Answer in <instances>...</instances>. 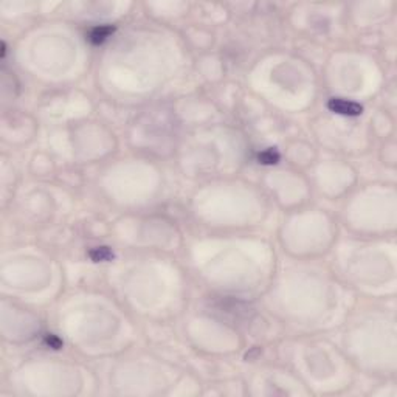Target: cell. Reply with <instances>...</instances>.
<instances>
[{"instance_id": "1", "label": "cell", "mask_w": 397, "mask_h": 397, "mask_svg": "<svg viewBox=\"0 0 397 397\" xmlns=\"http://www.w3.org/2000/svg\"><path fill=\"white\" fill-rule=\"evenodd\" d=\"M329 110H332L333 114L338 115H346V116H357L362 114V106L357 104V102L352 101H346L341 98H332L328 102Z\"/></svg>"}, {"instance_id": "2", "label": "cell", "mask_w": 397, "mask_h": 397, "mask_svg": "<svg viewBox=\"0 0 397 397\" xmlns=\"http://www.w3.org/2000/svg\"><path fill=\"white\" fill-rule=\"evenodd\" d=\"M114 27H110V25H101V27H97V28H93L90 31V34H89V41L95 45H98V44H102L106 41V39L114 33Z\"/></svg>"}, {"instance_id": "3", "label": "cell", "mask_w": 397, "mask_h": 397, "mask_svg": "<svg viewBox=\"0 0 397 397\" xmlns=\"http://www.w3.org/2000/svg\"><path fill=\"white\" fill-rule=\"evenodd\" d=\"M89 256L95 263H104V261H110L114 258V253L109 247H97L89 253Z\"/></svg>"}, {"instance_id": "4", "label": "cell", "mask_w": 397, "mask_h": 397, "mask_svg": "<svg viewBox=\"0 0 397 397\" xmlns=\"http://www.w3.org/2000/svg\"><path fill=\"white\" fill-rule=\"evenodd\" d=\"M278 160H280V154L273 149H267L259 154V162L263 165H275L278 163Z\"/></svg>"}, {"instance_id": "5", "label": "cell", "mask_w": 397, "mask_h": 397, "mask_svg": "<svg viewBox=\"0 0 397 397\" xmlns=\"http://www.w3.org/2000/svg\"><path fill=\"white\" fill-rule=\"evenodd\" d=\"M45 343L47 346H50L53 349H59L62 346V341L56 335H51V333H47L45 335Z\"/></svg>"}]
</instances>
